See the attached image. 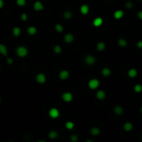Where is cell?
Here are the masks:
<instances>
[{"mask_svg": "<svg viewBox=\"0 0 142 142\" xmlns=\"http://www.w3.org/2000/svg\"><path fill=\"white\" fill-rule=\"evenodd\" d=\"M118 44H119V46L122 47V48H124V47H126V46H127V41H126V39H123V38L119 39V40H118Z\"/></svg>", "mask_w": 142, "mask_h": 142, "instance_id": "obj_22", "label": "cell"}, {"mask_svg": "<svg viewBox=\"0 0 142 142\" xmlns=\"http://www.w3.org/2000/svg\"><path fill=\"white\" fill-rule=\"evenodd\" d=\"M70 141L71 142H77L79 140V136L77 135V134H71L70 135Z\"/></svg>", "mask_w": 142, "mask_h": 142, "instance_id": "obj_27", "label": "cell"}, {"mask_svg": "<svg viewBox=\"0 0 142 142\" xmlns=\"http://www.w3.org/2000/svg\"><path fill=\"white\" fill-rule=\"evenodd\" d=\"M55 29H56V31L57 32H59V33H61V32H63L64 30V28H63V26L61 25V24H56L55 25Z\"/></svg>", "mask_w": 142, "mask_h": 142, "instance_id": "obj_29", "label": "cell"}, {"mask_svg": "<svg viewBox=\"0 0 142 142\" xmlns=\"http://www.w3.org/2000/svg\"><path fill=\"white\" fill-rule=\"evenodd\" d=\"M105 49V44L104 42H99V43L97 44V49L99 51H103Z\"/></svg>", "mask_w": 142, "mask_h": 142, "instance_id": "obj_24", "label": "cell"}, {"mask_svg": "<svg viewBox=\"0 0 142 142\" xmlns=\"http://www.w3.org/2000/svg\"><path fill=\"white\" fill-rule=\"evenodd\" d=\"M16 3L19 6L22 7V6H24L26 4V0H17Z\"/></svg>", "mask_w": 142, "mask_h": 142, "instance_id": "obj_31", "label": "cell"}, {"mask_svg": "<svg viewBox=\"0 0 142 142\" xmlns=\"http://www.w3.org/2000/svg\"><path fill=\"white\" fill-rule=\"evenodd\" d=\"M0 53L3 54L4 56H7V54H8V49H7V47L3 44H0Z\"/></svg>", "mask_w": 142, "mask_h": 142, "instance_id": "obj_17", "label": "cell"}, {"mask_svg": "<svg viewBox=\"0 0 142 142\" xmlns=\"http://www.w3.org/2000/svg\"><path fill=\"white\" fill-rule=\"evenodd\" d=\"M59 76L61 79L65 80V79H67L69 77V71H67V70H62V71H60V73H59Z\"/></svg>", "mask_w": 142, "mask_h": 142, "instance_id": "obj_10", "label": "cell"}, {"mask_svg": "<svg viewBox=\"0 0 142 142\" xmlns=\"http://www.w3.org/2000/svg\"><path fill=\"white\" fill-rule=\"evenodd\" d=\"M9 142H13V141H9Z\"/></svg>", "mask_w": 142, "mask_h": 142, "instance_id": "obj_43", "label": "cell"}, {"mask_svg": "<svg viewBox=\"0 0 142 142\" xmlns=\"http://www.w3.org/2000/svg\"><path fill=\"white\" fill-rule=\"evenodd\" d=\"M88 86L91 89H96L99 86V81L97 79H92L89 81Z\"/></svg>", "mask_w": 142, "mask_h": 142, "instance_id": "obj_2", "label": "cell"}, {"mask_svg": "<svg viewBox=\"0 0 142 142\" xmlns=\"http://www.w3.org/2000/svg\"><path fill=\"white\" fill-rule=\"evenodd\" d=\"M85 142H94V141L92 140V139H87V140H86Z\"/></svg>", "mask_w": 142, "mask_h": 142, "instance_id": "obj_38", "label": "cell"}, {"mask_svg": "<svg viewBox=\"0 0 142 142\" xmlns=\"http://www.w3.org/2000/svg\"><path fill=\"white\" fill-rule=\"evenodd\" d=\"M136 46H137V48H138V49H142V40H139V41L137 42Z\"/></svg>", "mask_w": 142, "mask_h": 142, "instance_id": "obj_34", "label": "cell"}, {"mask_svg": "<svg viewBox=\"0 0 142 142\" xmlns=\"http://www.w3.org/2000/svg\"><path fill=\"white\" fill-rule=\"evenodd\" d=\"M90 134L94 136L99 135V134H100V129H99L98 127H93V128H91L90 129Z\"/></svg>", "mask_w": 142, "mask_h": 142, "instance_id": "obj_19", "label": "cell"}, {"mask_svg": "<svg viewBox=\"0 0 142 142\" xmlns=\"http://www.w3.org/2000/svg\"><path fill=\"white\" fill-rule=\"evenodd\" d=\"M102 24H103V19H102L101 18H99V17H98V18L94 19V21H93V24L94 27H99L102 25Z\"/></svg>", "mask_w": 142, "mask_h": 142, "instance_id": "obj_14", "label": "cell"}, {"mask_svg": "<svg viewBox=\"0 0 142 142\" xmlns=\"http://www.w3.org/2000/svg\"><path fill=\"white\" fill-rule=\"evenodd\" d=\"M64 19H70L72 18V13H71L70 11H66V12H64Z\"/></svg>", "mask_w": 142, "mask_h": 142, "instance_id": "obj_28", "label": "cell"}, {"mask_svg": "<svg viewBox=\"0 0 142 142\" xmlns=\"http://www.w3.org/2000/svg\"><path fill=\"white\" fill-rule=\"evenodd\" d=\"M141 139H142V134H141Z\"/></svg>", "mask_w": 142, "mask_h": 142, "instance_id": "obj_42", "label": "cell"}, {"mask_svg": "<svg viewBox=\"0 0 142 142\" xmlns=\"http://www.w3.org/2000/svg\"><path fill=\"white\" fill-rule=\"evenodd\" d=\"M0 104H1V99H0Z\"/></svg>", "mask_w": 142, "mask_h": 142, "instance_id": "obj_41", "label": "cell"}, {"mask_svg": "<svg viewBox=\"0 0 142 142\" xmlns=\"http://www.w3.org/2000/svg\"><path fill=\"white\" fill-rule=\"evenodd\" d=\"M134 90L135 93H140L142 91V85L141 84H135V85L134 86Z\"/></svg>", "mask_w": 142, "mask_h": 142, "instance_id": "obj_26", "label": "cell"}, {"mask_svg": "<svg viewBox=\"0 0 142 142\" xmlns=\"http://www.w3.org/2000/svg\"><path fill=\"white\" fill-rule=\"evenodd\" d=\"M84 61H85V63L87 64L92 65V64H94L96 62V59L92 55H87L85 56V58H84Z\"/></svg>", "mask_w": 142, "mask_h": 142, "instance_id": "obj_5", "label": "cell"}, {"mask_svg": "<svg viewBox=\"0 0 142 142\" xmlns=\"http://www.w3.org/2000/svg\"><path fill=\"white\" fill-rule=\"evenodd\" d=\"M34 9L36 11H41L44 9V5L40 1H36L34 4Z\"/></svg>", "mask_w": 142, "mask_h": 142, "instance_id": "obj_7", "label": "cell"}, {"mask_svg": "<svg viewBox=\"0 0 142 142\" xmlns=\"http://www.w3.org/2000/svg\"><path fill=\"white\" fill-rule=\"evenodd\" d=\"M21 19H22L23 21H26L27 19H28V16H27V14H21Z\"/></svg>", "mask_w": 142, "mask_h": 142, "instance_id": "obj_33", "label": "cell"}, {"mask_svg": "<svg viewBox=\"0 0 142 142\" xmlns=\"http://www.w3.org/2000/svg\"><path fill=\"white\" fill-rule=\"evenodd\" d=\"M106 97V93L104 90H99L96 93V98L99 99V100H103L105 99Z\"/></svg>", "mask_w": 142, "mask_h": 142, "instance_id": "obj_8", "label": "cell"}, {"mask_svg": "<svg viewBox=\"0 0 142 142\" xmlns=\"http://www.w3.org/2000/svg\"><path fill=\"white\" fill-rule=\"evenodd\" d=\"M137 17L139 18V19H140L142 21V11H139L138 13H137Z\"/></svg>", "mask_w": 142, "mask_h": 142, "instance_id": "obj_35", "label": "cell"}, {"mask_svg": "<svg viewBox=\"0 0 142 142\" xmlns=\"http://www.w3.org/2000/svg\"><path fill=\"white\" fill-rule=\"evenodd\" d=\"M38 142H47V141H45V140H43V139H42V140H39Z\"/></svg>", "mask_w": 142, "mask_h": 142, "instance_id": "obj_39", "label": "cell"}, {"mask_svg": "<svg viewBox=\"0 0 142 142\" xmlns=\"http://www.w3.org/2000/svg\"><path fill=\"white\" fill-rule=\"evenodd\" d=\"M48 135L51 139H56L57 137L59 136V133L56 130H50L49 132Z\"/></svg>", "mask_w": 142, "mask_h": 142, "instance_id": "obj_18", "label": "cell"}, {"mask_svg": "<svg viewBox=\"0 0 142 142\" xmlns=\"http://www.w3.org/2000/svg\"><path fill=\"white\" fill-rule=\"evenodd\" d=\"M89 9L88 5H86V4H83V5L80 7V12L84 15H86V14L89 13Z\"/></svg>", "mask_w": 142, "mask_h": 142, "instance_id": "obj_16", "label": "cell"}, {"mask_svg": "<svg viewBox=\"0 0 142 142\" xmlns=\"http://www.w3.org/2000/svg\"><path fill=\"white\" fill-rule=\"evenodd\" d=\"M65 127L68 129H73L74 128V124L72 121H67L65 123Z\"/></svg>", "mask_w": 142, "mask_h": 142, "instance_id": "obj_25", "label": "cell"}, {"mask_svg": "<svg viewBox=\"0 0 142 142\" xmlns=\"http://www.w3.org/2000/svg\"><path fill=\"white\" fill-rule=\"evenodd\" d=\"M20 33H21V29L19 28V27H15L13 29V34L14 37H19L20 35Z\"/></svg>", "mask_w": 142, "mask_h": 142, "instance_id": "obj_23", "label": "cell"}, {"mask_svg": "<svg viewBox=\"0 0 142 142\" xmlns=\"http://www.w3.org/2000/svg\"><path fill=\"white\" fill-rule=\"evenodd\" d=\"M59 110L56 108H51L49 111V115L52 119H57L59 116Z\"/></svg>", "mask_w": 142, "mask_h": 142, "instance_id": "obj_3", "label": "cell"}, {"mask_svg": "<svg viewBox=\"0 0 142 142\" xmlns=\"http://www.w3.org/2000/svg\"><path fill=\"white\" fill-rule=\"evenodd\" d=\"M36 81L38 82L39 84H44L46 82V76L42 73L39 74L38 75L36 76Z\"/></svg>", "mask_w": 142, "mask_h": 142, "instance_id": "obj_6", "label": "cell"}, {"mask_svg": "<svg viewBox=\"0 0 142 142\" xmlns=\"http://www.w3.org/2000/svg\"><path fill=\"white\" fill-rule=\"evenodd\" d=\"M7 63H8L9 64H12L14 63V61H13V59H12L11 58H8V59H7Z\"/></svg>", "mask_w": 142, "mask_h": 142, "instance_id": "obj_36", "label": "cell"}, {"mask_svg": "<svg viewBox=\"0 0 142 142\" xmlns=\"http://www.w3.org/2000/svg\"><path fill=\"white\" fill-rule=\"evenodd\" d=\"M127 74H128V76L129 77V78H135V77L137 76V74H138V72H137V70L135 69H130L128 70Z\"/></svg>", "mask_w": 142, "mask_h": 142, "instance_id": "obj_11", "label": "cell"}, {"mask_svg": "<svg viewBox=\"0 0 142 142\" xmlns=\"http://www.w3.org/2000/svg\"><path fill=\"white\" fill-rule=\"evenodd\" d=\"M16 53H17V54H18L19 57L24 58V57L27 56V54H28V49H27L24 46H20L17 49Z\"/></svg>", "mask_w": 142, "mask_h": 142, "instance_id": "obj_1", "label": "cell"}, {"mask_svg": "<svg viewBox=\"0 0 142 142\" xmlns=\"http://www.w3.org/2000/svg\"><path fill=\"white\" fill-rule=\"evenodd\" d=\"M139 1H142V0H139Z\"/></svg>", "mask_w": 142, "mask_h": 142, "instance_id": "obj_44", "label": "cell"}, {"mask_svg": "<svg viewBox=\"0 0 142 142\" xmlns=\"http://www.w3.org/2000/svg\"><path fill=\"white\" fill-rule=\"evenodd\" d=\"M54 53H56V54H60L62 52V49L59 45H55L54 48Z\"/></svg>", "mask_w": 142, "mask_h": 142, "instance_id": "obj_30", "label": "cell"}, {"mask_svg": "<svg viewBox=\"0 0 142 142\" xmlns=\"http://www.w3.org/2000/svg\"><path fill=\"white\" fill-rule=\"evenodd\" d=\"M62 99H63L64 101L69 103V102H71L72 99H73V95H72L70 92H65V93L62 94Z\"/></svg>", "mask_w": 142, "mask_h": 142, "instance_id": "obj_4", "label": "cell"}, {"mask_svg": "<svg viewBox=\"0 0 142 142\" xmlns=\"http://www.w3.org/2000/svg\"><path fill=\"white\" fill-rule=\"evenodd\" d=\"M124 17V11L123 10H116L114 13V18L119 20V19H122Z\"/></svg>", "mask_w": 142, "mask_h": 142, "instance_id": "obj_9", "label": "cell"}, {"mask_svg": "<svg viewBox=\"0 0 142 142\" xmlns=\"http://www.w3.org/2000/svg\"><path fill=\"white\" fill-rule=\"evenodd\" d=\"M114 114H115L116 115H120V114H123L124 109H123V108H122L121 106L116 105V106L114 108Z\"/></svg>", "mask_w": 142, "mask_h": 142, "instance_id": "obj_13", "label": "cell"}, {"mask_svg": "<svg viewBox=\"0 0 142 142\" xmlns=\"http://www.w3.org/2000/svg\"><path fill=\"white\" fill-rule=\"evenodd\" d=\"M27 31H28V34L29 35H34V34H36L37 33V29L34 26H30Z\"/></svg>", "mask_w": 142, "mask_h": 142, "instance_id": "obj_21", "label": "cell"}, {"mask_svg": "<svg viewBox=\"0 0 142 142\" xmlns=\"http://www.w3.org/2000/svg\"><path fill=\"white\" fill-rule=\"evenodd\" d=\"M124 5H125V8H127L128 9H131L133 8V4H132L130 1H127Z\"/></svg>", "mask_w": 142, "mask_h": 142, "instance_id": "obj_32", "label": "cell"}, {"mask_svg": "<svg viewBox=\"0 0 142 142\" xmlns=\"http://www.w3.org/2000/svg\"><path fill=\"white\" fill-rule=\"evenodd\" d=\"M74 35L72 34H67L65 36H64V41L66 43H72L74 41Z\"/></svg>", "mask_w": 142, "mask_h": 142, "instance_id": "obj_15", "label": "cell"}, {"mask_svg": "<svg viewBox=\"0 0 142 142\" xmlns=\"http://www.w3.org/2000/svg\"><path fill=\"white\" fill-rule=\"evenodd\" d=\"M123 128L126 132H129L133 129V124L130 123V122H125L123 125Z\"/></svg>", "mask_w": 142, "mask_h": 142, "instance_id": "obj_12", "label": "cell"}, {"mask_svg": "<svg viewBox=\"0 0 142 142\" xmlns=\"http://www.w3.org/2000/svg\"><path fill=\"white\" fill-rule=\"evenodd\" d=\"M101 73H102V74H103V76L108 77L111 74V70L109 68H104L103 69H102Z\"/></svg>", "mask_w": 142, "mask_h": 142, "instance_id": "obj_20", "label": "cell"}, {"mask_svg": "<svg viewBox=\"0 0 142 142\" xmlns=\"http://www.w3.org/2000/svg\"><path fill=\"white\" fill-rule=\"evenodd\" d=\"M4 6V0H0V9H3Z\"/></svg>", "mask_w": 142, "mask_h": 142, "instance_id": "obj_37", "label": "cell"}, {"mask_svg": "<svg viewBox=\"0 0 142 142\" xmlns=\"http://www.w3.org/2000/svg\"><path fill=\"white\" fill-rule=\"evenodd\" d=\"M140 112L142 113V106H141V108H140Z\"/></svg>", "mask_w": 142, "mask_h": 142, "instance_id": "obj_40", "label": "cell"}]
</instances>
